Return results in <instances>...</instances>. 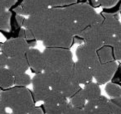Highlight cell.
<instances>
[{
    "mask_svg": "<svg viewBox=\"0 0 121 114\" xmlns=\"http://www.w3.org/2000/svg\"><path fill=\"white\" fill-rule=\"evenodd\" d=\"M10 114H28L26 112H12Z\"/></svg>",
    "mask_w": 121,
    "mask_h": 114,
    "instance_id": "cell-34",
    "label": "cell"
},
{
    "mask_svg": "<svg viewBox=\"0 0 121 114\" xmlns=\"http://www.w3.org/2000/svg\"><path fill=\"white\" fill-rule=\"evenodd\" d=\"M49 8L39 13L29 16L24 20L22 27L29 31L36 41H42L48 32L49 25H50Z\"/></svg>",
    "mask_w": 121,
    "mask_h": 114,
    "instance_id": "cell-5",
    "label": "cell"
},
{
    "mask_svg": "<svg viewBox=\"0 0 121 114\" xmlns=\"http://www.w3.org/2000/svg\"><path fill=\"white\" fill-rule=\"evenodd\" d=\"M68 103V99L62 94L52 90L40 107L46 114H62Z\"/></svg>",
    "mask_w": 121,
    "mask_h": 114,
    "instance_id": "cell-7",
    "label": "cell"
},
{
    "mask_svg": "<svg viewBox=\"0 0 121 114\" xmlns=\"http://www.w3.org/2000/svg\"><path fill=\"white\" fill-rule=\"evenodd\" d=\"M50 7V0H22L13 8V12L21 16H32L45 11Z\"/></svg>",
    "mask_w": 121,
    "mask_h": 114,
    "instance_id": "cell-8",
    "label": "cell"
},
{
    "mask_svg": "<svg viewBox=\"0 0 121 114\" xmlns=\"http://www.w3.org/2000/svg\"><path fill=\"white\" fill-rule=\"evenodd\" d=\"M65 8L74 21L80 32L94 23L99 14L95 12L92 6L88 4H75Z\"/></svg>",
    "mask_w": 121,
    "mask_h": 114,
    "instance_id": "cell-3",
    "label": "cell"
},
{
    "mask_svg": "<svg viewBox=\"0 0 121 114\" xmlns=\"http://www.w3.org/2000/svg\"><path fill=\"white\" fill-rule=\"evenodd\" d=\"M76 56L77 58V61L84 64L91 70L99 64L96 50L85 44H81L77 47L76 50Z\"/></svg>",
    "mask_w": 121,
    "mask_h": 114,
    "instance_id": "cell-13",
    "label": "cell"
},
{
    "mask_svg": "<svg viewBox=\"0 0 121 114\" xmlns=\"http://www.w3.org/2000/svg\"><path fill=\"white\" fill-rule=\"evenodd\" d=\"M32 83V79L27 74H20L14 76L13 85L17 87H27Z\"/></svg>",
    "mask_w": 121,
    "mask_h": 114,
    "instance_id": "cell-24",
    "label": "cell"
},
{
    "mask_svg": "<svg viewBox=\"0 0 121 114\" xmlns=\"http://www.w3.org/2000/svg\"><path fill=\"white\" fill-rule=\"evenodd\" d=\"M29 49L27 41L23 38H12L0 43V50L8 58L25 55Z\"/></svg>",
    "mask_w": 121,
    "mask_h": 114,
    "instance_id": "cell-10",
    "label": "cell"
},
{
    "mask_svg": "<svg viewBox=\"0 0 121 114\" xmlns=\"http://www.w3.org/2000/svg\"><path fill=\"white\" fill-rule=\"evenodd\" d=\"M103 20L104 17L102 14L99 13L97 19L94 23L85 28L78 34V37L83 40V44L95 50H98L102 46L104 43V34L101 27Z\"/></svg>",
    "mask_w": 121,
    "mask_h": 114,
    "instance_id": "cell-6",
    "label": "cell"
},
{
    "mask_svg": "<svg viewBox=\"0 0 121 114\" xmlns=\"http://www.w3.org/2000/svg\"><path fill=\"white\" fill-rule=\"evenodd\" d=\"M84 93L85 98H86V102L90 101H94L95 99L99 98L101 96L100 87L95 82H91L85 84V87L82 89Z\"/></svg>",
    "mask_w": 121,
    "mask_h": 114,
    "instance_id": "cell-18",
    "label": "cell"
},
{
    "mask_svg": "<svg viewBox=\"0 0 121 114\" xmlns=\"http://www.w3.org/2000/svg\"><path fill=\"white\" fill-rule=\"evenodd\" d=\"M108 105L111 114H121V98L108 99Z\"/></svg>",
    "mask_w": 121,
    "mask_h": 114,
    "instance_id": "cell-25",
    "label": "cell"
},
{
    "mask_svg": "<svg viewBox=\"0 0 121 114\" xmlns=\"http://www.w3.org/2000/svg\"><path fill=\"white\" fill-rule=\"evenodd\" d=\"M96 54H97L98 59L100 64H104V63L115 61L112 48L108 45H102L100 48L96 50Z\"/></svg>",
    "mask_w": 121,
    "mask_h": 114,
    "instance_id": "cell-19",
    "label": "cell"
},
{
    "mask_svg": "<svg viewBox=\"0 0 121 114\" xmlns=\"http://www.w3.org/2000/svg\"><path fill=\"white\" fill-rule=\"evenodd\" d=\"M1 92H2V89H0V93H1Z\"/></svg>",
    "mask_w": 121,
    "mask_h": 114,
    "instance_id": "cell-35",
    "label": "cell"
},
{
    "mask_svg": "<svg viewBox=\"0 0 121 114\" xmlns=\"http://www.w3.org/2000/svg\"><path fill=\"white\" fill-rule=\"evenodd\" d=\"M12 15L11 11L0 12V31L9 32L10 28V18Z\"/></svg>",
    "mask_w": 121,
    "mask_h": 114,
    "instance_id": "cell-22",
    "label": "cell"
},
{
    "mask_svg": "<svg viewBox=\"0 0 121 114\" xmlns=\"http://www.w3.org/2000/svg\"><path fill=\"white\" fill-rule=\"evenodd\" d=\"M14 77L7 68L0 69V89L5 90L13 86Z\"/></svg>",
    "mask_w": 121,
    "mask_h": 114,
    "instance_id": "cell-20",
    "label": "cell"
},
{
    "mask_svg": "<svg viewBox=\"0 0 121 114\" xmlns=\"http://www.w3.org/2000/svg\"><path fill=\"white\" fill-rule=\"evenodd\" d=\"M104 17L101 27H102L104 40L114 37H121V23L119 21L118 14H110L102 12Z\"/></svg>",
    "mask_w": 121,
    "mask_h": 114,
    "instance_id": "cell-11",
    "label": "cell"
},
{
    "mask_svg": "<svg viewBox=\"0 0 121 114\" xmlns=\"http://www.w3.org/2000/svg\"><path fill=\"white\" fill-rule=\"evenodd\" d=\"M0 102L12 112H22L28 113L35 103L32 92L26 87H11L0 93Z\"/></svg>",
    "mask_w": 121,
    "mask_h": 114,
    "instance_id": "cell-2",
    "label": "cell"
},
{
    "mask_svg": "<svg viewBox=\"0 0 121 114\" xmlns=\"http://www.w3.org/2000/svg\"><path fill=\"white\" fill-rule=\"evenodd\" d=\"M8 58L1 50H0V69L3 68H6L7 66V62H8Z\"/></svg>",
    "mask_w": 121,
    "mask_h": 114,
    "instance_id": "cell-31",
    "label": "cell"
},
{
    "mask_svg": "<svg viewBox=\"0 0 121 114\" xmlns=\"http://www.w3.org/2000/svg\"><path fill=\"white\" fill-rule=\"evenodd\" d=\"M62 114H86L83 109L76 108V107H72L70 103H68V106L65 111L63 112Z\"/></svg>",
    "mask_w": 121,
    "mask_h": 114,
    "instance_id": "cell-29",
    "label": "cell"
},
{
    "mask_svg": "<svg viewBox=\"0 0 121 114\" xmlns=\"http://www.w3.org/2000/svg\"><path fill=\"white\" fill-rule=\"evenodd\" d=\"M31 84L33 87L31 92L34 102H44L52 92L46 74L43 72L36 74L32 79Z\"/></svg>",
    "mask_w": 121,
    "mask_h": 114,
    "instance_id": "cell-9",
    "label": "cell"
},
{
    "mask_svg": "<svg viewBox=\"0 0 121 114\" xmlns=\"http://www.w3.org/2000/svg\"><path fill=\"white\" fill-rule=\"evenodd\" d=\"M46 74H68L72 72L73 55L69 49L46 48L42 52Z\"/></svg>",
    "mask_w": 121,
    "mask_h": 114,
    "instance_id": "cell-1",
    "label": "cell"
},
{
    "mask_svg": "<svg viewBox=\"0 0 121 114\" xmlns=\"http://www.w3.org/2000/svg\"><path fill=\"white\" fill-rule=\"evenodd\" d=\"M104 90H105L106 94L112 98H121V88L118 84H115L111 82H108L105 85Z\"/></svg>",
    "mask_w": 121,
    "mask_h": 114,
    "instance_id": "cell-23",
    "label": "cell"
},
{
    "mask_svg": "<svg viewBox=\"0 0 121 114\" xmlns=\"http://www.w3.org/2000/svg\"><path fill=\"white\" fill-rule=\"evenodd\" d=\"M28 114H45L40 107H35L28 112Z\"/></svg>",
    "mask_w": 121,
    "mask_h": 114,
    "instance_id": "cell-32",
    "label": "cell"
},
{
    "mask_svg": "<svg viewBox=\"0 0 121 114\" xmlns=\"http://www.w3.org/2000/svg\"><path fill=\"white\" fill-rule=\"evenodd\" d=\"M72 74L74 79L80 85L81 84L85 85L88 83L92 82L93 80L91 69L79 61L74 62L72 68Z\"/></svg>",
    "mask_w": 121,
    "mask_h": 114,
    "instance_id": "cell-16",
    "label": "cell"
},
{
    "mask_svg": "<svg viewBox=\"0 0 121 114\" xmlns=\"http://www.w3.org/2000/svg\"><path fill=\"white\" fill-rule=\"evenodd\" d=\"M70 102L69 103L71 104L72 107H76V108L83 109L85 107V104L86 103V98H85L84 93H83L82 88L76 91L72 96L69 98Z\"/></svg>",
    "mask_w": 121,
    "mask_h": 114,
    "instance_id": "cell-21",
    "label": "cell"
},
{
    "mask_svg": "<svg viewBox=\"0 0 121 114\" xmlns=\"http://www.w3.org/2000/svg\"><path fill=\"white\" fill-rule=\"evenodd\" d=\"M77 0H50L51 8H63L76 4Z\"/></svg>",
    "mask_w": 121,
    "mask_h": 114,
    "instance_id": "cell-28",
    "label": "cell"
},
{
    "mask_svg": "<svg viewBox=\"0 0 121 114\" xmlns=\"http://www.w3.org/2000/svg\"><path fill=\"white\" fill-rule=\"evenodd\" d=\"M118 66L119 65L115 61L104 64L99 63L94 69L91 70L93 79H95V83L99 85L107 84L112 79Z\"/></svg>",
    "mask_w": 121,
    "mask_h": 114,
    "instance_id": "cell-12",
    "label": "cell"
},
{
    "mask_svg": "<svg viewBox=\"0 0 121 114\" xmlns=\"http://www.w3.org/2000/svg\"><path fill=\"white\" fill-rule=\"evenodd\" d=\"M18 5V0H0V12L10 11Z\"/></svg>",
    "mask_w": 121,
    "mask_h": 114,
    "instance_id": "cell-27",
    "label": "cell"
},
{
    "mask_svg": "<svg viewBox=\"0 0 121 114\" xmlns=\"http://www.w3.org/2000/svg\"><path fill=\"white\" fill-rule=\"evenodd\" d=\"M46 75L51 89L62 94L67 99L81 88L74 79L72 72L68 74H46Z\"/></svg>",
    "mask_w": 121,
    "mask_h": 114,
    "instance_id": "cell-4",
    "label": "cell"
},
{
    "mask_svg": "<svg viewBox=\"0 0 121 114\" xmlns=\"http://www.w3.org/2000/svg\"><path fill=\"white\" fill-rule=\"evenodd\" d=\"M110 80H111V83H114V84H118V85L120 86L121 81H120V67H119V65L118 66L117 69H116V71L114 72V75H113L112 79H111Z\"/></svg>",
    "mask_w": 121,
    "mask_h": 114,
    "instance_id": "cell-30",
    "label": "cell"
},
{
    "mask_svg": "<svg viewBox=\"0 0 121 114\" xmlns=\"http://www.w3.org/2000/svg\"><path fill=\"white\" fill-rule=\"evenodd\" d=\"M91 2L93 7L101 6L105 10V9L112 8L119 2V0H91Z\"/></svg>",
    "mask_w": 121,
    "mask_h": 114,
    "instance_id": "cell-26",
    "label": "cell"
},
{
    "mask_svg": "<svg viewBox=\"0 0 121 114\" xmlns=\"http://www.w3.org/2000/svg\"><path fill=\"white\" fill-rule=\"evenodd\" d=\"M7 69L14 76L20 74H24L29 69V65L25 55H17L8 59Z\"/></svg>",
    "mask_w": 121,
    "mask_h": 114,
    "instance_id": "cell-15",
    "label": "cell"
},
{
    "mask_svg": "<svg viewBox=\"0 0 121 114\" xmlns=\"http://www.w3.org/2000/svg\"><path fill=\"white\" fill-rule=\"evenodd\" d=\"M27 62L29 68L35 74H38L43 71L44 69V59L42 52L35 48H30L26 52Z\"/></svg>",
    "mask_w": 121,
    "mask_h": 114,
    "instance_id": "cell-17",
    "label": "cell"
},
{
    "mask_svg": "<svg viewBox=\"0 0 121 114\" xmlns=\"http://www.w3.org/2000/svg\"><path fill=\"white\" fill-rule=\"evenodd\" d=\"M83 111L86 114H111L108 98L103 95L94 101L86 102Z\"/></svg>",
    "mask_w": 121,
    "mask_h": 114,
    "instance_id": "cell-14",
    "label": "cell"
},
{
    "mask_svg": "<svg viewBox=\"0 0 121 114\" xmlns=\"http://www.w3.org/2000/svg\"><path fill=\"white\" fill-rule=\"evenodd\" d=\"M0 114H10V113H9V112H7V110H6V107H4V106L3 105L1 102H0Z\"/></svg>",
    "mask_w": 121,
    "mask_h": 114,
    "instance_id": "cell-33",
    "label": "cell"
}]
</instances>
